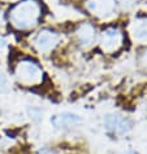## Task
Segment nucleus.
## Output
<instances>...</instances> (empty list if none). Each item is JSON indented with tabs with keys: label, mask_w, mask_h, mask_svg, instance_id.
Listing matches in <instances>:
<instances>
[{
	"label": "nucleus",
	"mask_w": 147,
	"mask_h": 154,
	"mask_svg": "<svg viewBox=\"0 0 147 154\" xmlns=\"http://www.w3.org/2000/svg\"><path fill=\"white\" fill-rule=\"evenodd\" d=\"M81 123V118L77 114L73 113H61L57 115H54L51 118V125L55 128H60V130H67V128H72L76 125Z\"/></svg>",
	"instance_id": "6"
},
{
	"label": "nucleus",
	"mask_w": 147,
	"mask_h": 154,
	"mask_svg": "<svg viewBox=\"0 0 147 154\" xmlns=\"http://www.w3.org/2000/svg\"><path fill=\"white\" fill-rule=\"evenodd\" d=\"M78 38L80 42L85 45L91 44L95 38V30L90 23H83L78 30Z\"/></svg>",
	"instance_id": "8"
},
{
	"label": "nucleus",
	"mask_w": 147,
	"mask_h": 154,
	"mask_svg": "<svg viewBox=\"0 0 147 154\" xmlns=\"http://www.w3.org/2000/svg\"><path fill=\"white\" fill-rule=\"evenodd\" d=\"M18 80L25 85H39L43 80V74L39 66L31 61H22L16 69Z\"/></svg>",
	"instance_id": "2"
},
{
	"label": "nucleus",
	"mask_w": 147,
	"mask_h": 154,
	"mask_svg": "<svg viewBox=\"0 0 147 154\" xmlns=\"http://www.w3.org/2000/svg\"><path fill=\"white\" fill-rule=\"evenodd\" d=\"M9 85H8V79L5 78V75L0 74V93H4L8 91Z\"/></svg>",
	"instance_id": "9"
},
{
	"label": "nucleus",
	"mask_w": 147,
	"mask_h": 154,
	"mask_svg": "<svg viewBox=\"0 0 147 154\" xmlns=\"http://www.w3.org/2000/svg\"><path fill=\"white\" fill-rule=\"evenodd\" d=\"M59 42V35L55 34L52 31H48V30H44V31H41L37 35L35 40H34V45L37 47V49L39 52H50L54 47Z\"/></svg>",
	"instance_id": "5"
},
{
	"label": "nucleus",
	"mask_w": 147,
	"mask_h": 154,
	"mask_svg": "<svg viewBox=\"0 0 147 154\" xmlns=\"http://www.w3.org/2000/svg\"><path fill=\"white\" fill-rule=\"evenodd\" d=\"M104 125H106L108 131L113 132L116 135H125L132 127L130 121H129L128 118L122 117V115H119V114L107 115Z\"/></svg>",
	"instance_id": "4"
},
{
	"label": "nucleus",
	"mask_w": 147,
	"mask_h": 154,
	"mask_svg": "<svg viewBox=\"0 0 147 154\" xmlns=\"http://www.w3.org/2000/svg\"><path fill=\"white\" fill-rule=\"evenodd\" d=\"M39 154H60L56 150H51V149H44V150H41Z\"/></svg>",
	"instance_id": "10"
},
{
	"label": "nucleus",
	"mask_w": 147,
	"mask_h": 154,
	"mask_svg": "<svg viewBox=\"0 0 147 154\" xmlns=\"http://www.w3.org/2000/svg\"><path fill=\"white\" fill-rule=\"evenodd\" d=\"M87 7L93 13L104 17L112 13L115 8V0H89Z\"/></svg>",
	"instance_id": "7"
},
{
	"label": "nucleus",
	"mask_w": 147,
	"mask_h": 154,
	"mask_svg": "<svg viewBox=\"0 0 147 154\" xmlns=\"http://www.w3.org/2000/svg\"><path fill=\"white\" fill-rule=\"evenodd\" d=\"M119 154H138L136 152H132V150H129V152H124V153H119Z\"/></svg>",
	"instance_id": "11"
},
{
	"label": "nucleus",
	"mask_w": 147,
	"mask_h": 154,
	"mask_svg": "<svg viewBox=\"0 0 147 154\" xmlns=\"http://www.w3.org/2000/svg\"><path fill=\"white\" fill-rule=\"evenodd\" d=\"M41 17V5L34 0L18 3L9 12V20L15 27L20 30L35 26Z\"/></svg>",
	"instance_id": "1"
},
{
	"label": "nucleus",
	"mask_w": 147,
	"mask_h": 154,
	"mask_svg": "<svg viewBox=\"0 0 147 154\" xmlns=\"http://www.w3.org/2000/svg\"><path fill=\"white\" fill-rule=\"evenodd\" d=\"M124 36L119 29L109 27L103 31L102 35V47L106 52H116L122 44Z\"/></svg>",
	"instance_id": "3"
}]
</instances>
